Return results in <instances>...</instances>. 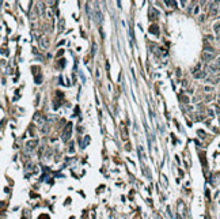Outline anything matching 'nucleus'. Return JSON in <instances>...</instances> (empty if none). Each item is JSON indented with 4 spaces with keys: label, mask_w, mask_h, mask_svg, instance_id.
Instances as JSON below:
<instances>
[{
    "label": "nucleus",
    "mask_w": 220,
    "mask_h": 219,
    "mask_svg": "<svg viewBox=\"0 0 220 219\" xmlns=\"http://www.w3.org/2000/svg\"><path fill=\"white\" fill-rule=\"evenodd\" d=\"M38 42H40V46H41L42 49H46L49 46V38H48V36H45V34L40 36V38H38Z\"/></svg>",
    "instance_id": "obj_1"
},
{
    "label": "nucleus",
    "mask_w": 220,
    "mask_h": 219,
    "mask_svg": "<svg viewBox=\"0 0 220 219\" xmlns=\"http://www.w3.org/2000/svg\"><path fill=\"white\" fill-rule=\"evenodd\" d=\"M71 128H72V124H68V125L65 127V129H64V135H63V140H68V139H70Z\"/></svg>",
    "instance_id": "obj_2"
},
{
    "label": "nucleus",
    "mask_w": 220,
    "mask_h": 219,
    "mask_svg": "<svg viewBox=\"0 0 220 219\" xmlns=\"http://www.w3.org/2000/svg\"><path fill=\"white\" fill-rule=\"evenodd\" d=\"M213 60V53H209V52H202V61H211Z\"/></svg>",
    "instance_id": "obj_3"
},
{
    "label": "nucleus",
    "mask_w": 220,
    "mask_h": 219,
    "mask_svg": "<svg viewBox=\"0 0 220 219\" xmlns=\"http://www.w3.org/2000/svg\"><path fill=\"white\" fill-rule=\"evenodd\" d=\"M217 2H213L212 6H211V12H212V15H216L217 14Z\"/></svg>",
    "instance_id": "obj_4"
},
{
    "label": "nucleus",
    "mask_w": 220,
    "mask_h": 219,
    "mask_svg": "<svg viewBox=\"0 0 220 219\" xmlns=\"http://www.w3.org/2000/svg\"><path fill=\"white\" fill-rule=\"evenodd\" d=\"M206 82L211 83V84H217L220 82V78L219 76H215V78H209V79H206Z\"/></svg>",
    "instance_id": "obj_5"
},
{
    "label": "nucleus",
    "mask_w": 220,
    "mask_h": 219,
    "mask_svg": "<svg viewBox=\"0 0 220 219\" xmlns=\"http://www.w3.org/2000/svg\"><path fill=\"white\" fill-rule=\"evenodd\" d=\"M37 124L40 127H44V124H45V117L44 116H40V117L37 116Z\"/></svg>",
    "instance_id": "obj_6"
},
{
    "label": "nucleus",
    "mask_w": 220,
    "mask_h": 219,
    "mask_svg": "<svg viewBox=\"0 0 220 219\" xmlns=\"http://www.w3.org/2000/svg\"><path fill=\"white\" fill-rule=\"evenodd\" d=\"M36 146H37V141H27L26 143V147H27V150H33V148H36Z\"/></svg>",
    "instance_id": "obj_7"
},
{
    "label": "nucleus",
    "mask_w": 220,
    "mask_h": 219,
    "mask_svg": "<svg viewBox=\"0 0 220 219\" xmlns=\"http://www.w3.org/2000/svg\"><path fill=\"white\" fill-rule=\"evenodd\" d=\"M198 11H200V6H198V4H194V7H193V14L197 15Z\"/></svg>",
    "instance_id": "obj_8"
},
{
    "label": "nucleus",
    "mask_w": 220,
    "mask_h": 219,
    "mask_svg": "<svg viewBox=\"0 0 220 219\" xmlns=\"http://www.w3.org/2000/svg\"><path fill=\"white\" fill-rule=\"evenodd\" d=\"M212 90H213L212 86H204V91H205V93H211Z\"/></svg>",
    "instance_id": "obj_9"
},
{
    "label": "nucleus",
    "mask_w": 220,
    "mask_h": 219,
    "mask_svg": "<svg viewBox=\"0 0 220 219\" xmlns=\"http://www.w3.org/2000/svg\"><path fill=\"white\" fill-rule=\"evenodd\" d=\"M213 29H215V31H216V33H219V31H220V22H217V23H215V26H213Z\"/></svg>",
    "instance_id": "obj_10"
},
{
    "label": "nucleus",
    "mask_w": 220,
    "mask_h": 219,
    "mask_svg": "<svg viewBox=\"0 0 220 219\" xmlns=\"http://www.w3.org/2000/svg\"><path fill=\"white\" fill-rule=\"evenodd\" d=\"M38 10H40V12H41V14L44 12V4H42V3H40V4H38Z\"/></svg>",
    "instance_id": "obj_11"
},
{
    "label": "nucleus",
    "mask_w": 220,
    "mask_h": 219,
    "mask_svg": "<svg viewBox=\"0 0 220 219\" xmlns=\"http://www.w3.org/2000/svg\"><path fill=\"white\" fill-rule=\"evenodd\" d=\"M165 3L167 4V6H171V7L175 6V2H169V0H167V2H165Z\"/></svg>",
    "instance_id": "obj_12"
},
{
    "label": "nucleus",
    "mask_w": 220,
    "mask_h": 219,
    "mask_svg": "<svg viewBox=\"0 0 220 219\" xmlns=\"http://www.w3.org/2000/svg\"><path fill=\"white\" fill-rule=\"evenodd\" d=\"M215 64H216V65H217V67L220 68V56H219V57L216 59V61H215Z\"/></svg>",
    "instance_id": "obj_13"
}]
</instances>
